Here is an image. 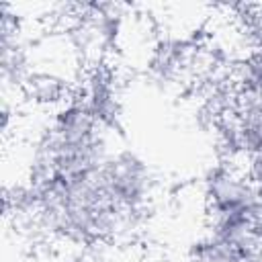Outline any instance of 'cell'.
Wrapping results in <instances>:
<instances>
[]
</instances>
